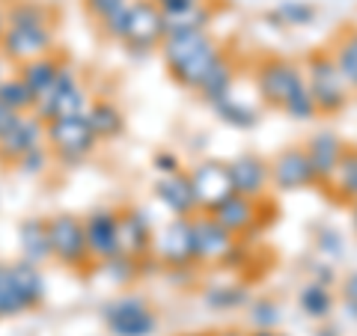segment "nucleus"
Masks as SVG:
<instances>
[{"label": "nucleus", "instance_id": "f257e3e1", "mask_svg": "<svg viewBox=\"0 0 357 336\" xmlns=\"http://www.w3.org/2000/svg\"><path fill=\"white\" fill-rule=\"evenodd\" d=\"M54 54V9L39 0H13L6 6V33L0 42V57L24 66Z\"/></svg>", "mask_w": 357, "mask_h": 336}, {"label": "nucleus", "instance_id": "f03ea898", "mask_svg": "<svg viewBox=\"0 0 357 336\" xmlns=\"http://www.w3.org/2000/svg\"><path fill=\"white\" fill-rule=\"evenodd\" d=\"M161 60L178 86L197 93L199 84L206 81V75L223 60V54L215 39L208 36V30H194L167 36L161 45Z\"/></svg>", "mask_w": 357, "mask_h": 336}, {"label": "nucleus", "instance_id": "7ed1b4c3", "mask_svg": "<svg viewBox=\"0 0 357 336\" xmlns=\"http://www.w3.org/2000/svg\"><path fill=\"white\" fill-rule=\"evenodd\" d=\"M89 98L86 86L81 81V75L72 63H63V69L57 75V81L51 84V89L36 102V116L42 122H57V119H72V116H86Z\"/></svg>", "mask_w": 357, "mask_h": 336}, {"label": "nucleus", "instance_id": "20e7f679", "mask_svg": "<svg viewBox=\"0 0 357 336\" xmlns=\"http://www.w3.org/2000/svg\"><path fill=\"white\" fill-rule=\"evenodd\" d=\"M256 86L265 105H271L277 110H286L298 96L307 93V75L298 63L283 60V57H268L256 69Z\"/></svg>", "mask_w": 357, "mask_h": 336}, {"label": "nucleus", "instance_id": "39448f33", "mask_svg": "<svg viewBox=\"0 0 357 336\" xmlns=\"http://www.w3.org/2000/svg\"><path fill=\"white\" fill-rule=\"evenodd\" d=\"M304 75L319 114H340L349 102V84H345L340 66L333 63L331 51H312L307 57Z\"/></svg>", "mask_w": 357, "mask_h": 336}, {"label": "nucleus", "instance_id": "423d86ee", "mask_svg": "<svg viewBox=\"0 0 357 336\" xmlns=\"http://www.w3.org/2000/svg\"><path fill=\"white\" fill-rule=\"evenodd\" d=\"M45 143L54 152V161L81 164L84 158L93 155L98 137L86 116H72V119L45 122Z\"/></svg>", "mask_w": 357, "mask_h": 336}, {"label": "nucleus", "instance_id": "0eeeda50", "mask_svg": "<svg viewBox=\"0 0 357 336\" xmlns=\"http://www.w3.org/2000/svg\"><path fill=\"white\" fill-rule=\"evenodd\" d=\"M164 39H167V24L158 3L155 0H131L126 36H122V45L128 48V54L161 51Z\"/></svg>", "mask_w": 357, "mask_h": 336}, {"label": "nucleus", "instance_id": "6e6552de", "mask_svg": "<svg viewBox=\"0 0 357 336\" xmlns=\"http://www.w3.org/2000/svg\"><path fill=\"white\" fill-rule=\"evenodd\" d=\"M102 319L114 336H152L158 330V316L140 295H122L110 300L102 310Z\"/></svg>", "mask_w": 357, "mask_h": 336}, {"label": "nucleus", "instance_id": "1a4fd4ad", "mask_svg": "<svg viewBox=\"0 0 357 336\" xmlns=\"http://www.w3.org/2000/svg\"><path fill=\"white\" fill-rule=\"evenodd\" d=\"M48 232H51V250L54 259L60 265L72 268V271H81L84 265L93 262L86 247V229L84 220L75 215H54L48 217Z\"/></svg>", "mask_w": 357, "mask_h": 336}, {"label": "nucleus", "instance_id": "9d476101", "mask_svg": "<svg viewBox=\"0 0 357 336\" xmlns=\"http://www.w3.org/2000/svg\"><path fill=\"white\" fill-rule=\"evenodd\" d=\"M152 256L167 268H185L197 262L194 253V229H191V217H173L170 223L155 232V244H152Z\"/></svg>", "mask_w": 357, "mask_h": 336}, {"label": "nucleus", "instance_id": "9b49d317", "mask_svg": "<svg viewBox=\"0 0 357 336\" xmlns=\"http://www.w3.org/2000/svg\"><path fill=\"white\" fill-rule=\"evenodd\" d=\"M191 229H194L197 262L223 265V262L232 259V253H236V235L223 229L220 223L208 215V211H199V215L191 217Z\"/></svg>", "mask_w": 357, "mask_h": 336}, {"label": "nucleus", "instance_id": "f8f14e48", "mask_svg": "<svg viewBox=\"0 0 357 336\" xmlns=\"http://www.w3.org/2000/svg\"><path fill=\"white\" fill-rule=\"evenodd\" d=\"M86 247L93 262H110L119 256V208H96L84 217Z\"/></svg>", "mask_w": 357, "mask_h": 336}, {"label": "nucleus", "instance_id": "ddd939ff", "mask_svg": "<svg viewBox=\"0 0 357 336\" xmlns=\"http://www.w3.org/2000/svg\"><path fill=\"white\" fill-rule=\"evenodd\" d=\"M191 182H194L199 211H211L227 197L236 194L232 190V178H229V164H223V161H199L191 170Z\"/></svg>", "mask_w": 357, "mask_h": 336}, {"label": "nucleus", "instance_id": "4468645a", "mask_svg": "<svg viewBox=\"0 0 357 336\" xmlns=\"http://www.w3.org/2000/svg\"><path fill=\"white\" fill-rule=\"evenodd\" d=\"M152 244H155V232L146 211L131 208V206L119 208V253L140 262L152 256Z\"/></svg>", "mask_w": 357, "mask_h": 336}, {"label": "nucleus", "instance_id": "2eb2a0df", "mask_svg": "<svg viewBox=\"0 0 357 336\" xmlns=\"http://www.w3.org/2000/svg\"><path fill=\"white\" fill-rule=\"evenodd\" d=\"M271 182L280 190H301L316 185L319 178L312 173V164L307 158L304 146H289L271 161Z\"/></svg>", "mask_w": 357, "mask_h": 336}, {"label": "nucleus", "instance_id": "dca6fc26", "mask_svg": "<svg viewBox=\"0 0 357 336\" xmlns=\"http://www.w3.org/2000/svg\"><path fill=\"white\" fill-rule=\"evenodd\" d=\"M155 197L161 199V206L170 211L173 217H194L199 215V203L194 194V182L191 173L178 170L173 176H161L155 182Z\"/></svg>", "mask_w": 357, "mask_h": 336}, {"label": "nucleus", "instance_id": "f3484780", "mask_svg": "<svg viewBox=\"0 0 357 336\" xmlns=\"http://www.w3.org/2000/svg\"><path fill=\"white\" fill-rule=\"evenodd\" d=\"M45 143V122L36 114H27L18 119V125L0 140V164L13 167L24 158L27 152H33L36 146Z\"/></svg>", "mask_w": 357, "mask_h": 336}, {"label": "nucleus", "instance_id": "a211bd4d", "mask_svg": "<svg viewBox=\"0 0 357 336\" xmlns=\"http://www.w3.org/2000/svg\"><path fill=\"white\" fill-rule=\"evenodd\" d=\"M229 178L236 194L259 199L268 182H271V164L262 161L259 155H238L236 161H229Z\"/></svg>", "mask_w": 357, "mask_h": 336}, {"label": "nucleus", "instance_id": "6ab92c4d", "mask_svg": "<svg viewBox=\"0 0 357 336\" xmlns=\"http://www.w3.org/2000/svg\"><path fill=\"white\" fill-rule=\"evenodd\" d=\"M304 149H307V158L312 164V173H316V178L321 185H328L333 170L340 167L342 155H345V143L337 137V134L319 131V134H312Z\"/></svg>", "mask_w": 357, "mask_h": 336}, {"label": "nucleus", "instance_id": "aec40b11", "mask_svg": "<svg viewBox=\"0 0 357 336\" xmlns=\"http://www.w3.org/2000/svg\"><path fill=\"white\" fill-rule=\"evenodd\" d=\"M211 217H215L218 223L227 232L232 235H241V232H248L256 217H259V199H250V197H241V194H232L227 197L220 206H215L208 211Z\"/></svg>", "mask_w": 357, "mask_h": 336}, {"label": "nucleus", "instance_id": "412c9836", "mask_svg": "<svg viewBox=\"0 0 357 336\" xmlns=\"http://www.w3.org/2000/svg\"><path fill=\"white\" fill-rule=\"evenodd\" d=\"M18 244H21L24 259L33 262V265H42V262L54 259L48 220H42V217H27L24 223H21L18 227Z\"/></svg>", "mask_w": 357, "mask_h": 336}, {"label": "nucleus", "instance_id": "4be33fe9", "mask_svg": "<svg viewBox=\"0 0 357 336\" xmlns=\"http://www.w3.org/2000/svg\"><path fill=\"white\" fill-rule=\"evenodd\" d=\"M63 63L66 60L60 57V54H45V57H39V60H30L24 66H18V77L30 86V93L36 96V102H39L45 93H48L51 84L57 81Z\"/></svg>", "mask_w": 357, "mask_h": 336}, {"label": "nucleus", "instance_id": "5701e85b", "mask_svg": "<svg viewBox=\"0 0 357 336\" xmlns=\"http://www.w3.org/2000/svg\"><path fill=\"white\" fill-rule=\"evenodd\" d=\"M9 268V280H13L15 292L21 295L27 310H36L42 300H45V277L39 271V265H33L27 259H21L15 265H6Z\"/></svg>", "mask_w": 357, "mask_h": 336}, {"label": "nucleus", "instance_id": "b1692460", "mask_svg": "<svg viewBox=\"0 0 357 336\" xmlns=\"http://www.w3.org/2000/svg\"><path fill=\"white\" fill-rule=\"evenodd\" d=\"M86 119L98 140H116L119 134L126 131V116H122V110L114 102H107V98H96L86 110Z\"/></svg>", "mask_w": 357, "mask_h": 336}, {"label": "nucleus", "instance_id": "393cba45", "mask_svg": "<svg viewBox=\"0 0 357 336\" xmlns=\"http://www.w3.org/2000/svg\"><path fill=\"white\" fill-rule=\"evenodd\" d=\"M325 188L331 190V194H337L342 203H349V206L357 203V149L345 146L342 161H340L337 170H333L331 182Z\"/></svg>", "mask_w": 357, "mask_h": 336}, {"label": "nucleus", "instance_id": "a878e982", "mask_svg": "<svg viewBox=\"0 0 357 336\" xmlns=\"http://www.w3.org/2000/svg\"><path fill=\"white\" fill-rule=\"evenodd\" d=\"M0 102H3L9 110H15L18 116L36 114V96L30 93V86L21 81L18 75H9L3 84H0Z\"/></svg>", "mask_w": 357, "mask_h": 336}, {"label": "nucleus", "instance_id": "bb28decb", "mask_svg": "<svg viewBox=\"0 0 357 336\" xmlns=\"http://www.w3.org/2000/svg\"><path fill=\"white\" fill-rule=\"evenodd\" d=\"M197 93H199V98H206L208 105H218L227 96H232V66H229L227 57H223L215 69L206 75V81L199 84Z\"/></svg>", "mask_w": 357, "mask_h": 336}, {"label": "nucleus", "instance_id": "cd10ccee", "mask_svg": "<svg viewBox=\"0 0 357 336\" xmlns=\"http://www.w3.org/2000/svg\"><path fill=\"white\" fill-rule=\"evenodd\" d=\"M333 63L340 66V72L345 77V84H349V89H357V30H345L342 36L337 39V45H333L331 51Z\"/></svg>", "mask_w": 357, "mask_h": 336}, {"label": "nucleus", "instance_id": "c85d7f7f", "mask_svg": "<svg viewBox=\"0 0 357 336\" xmlns=\"http://www.w3.org/2000/svg\"><path fill=\"white\" fill-rule=\"evenodd\" d=\"M298 304H301V310H304L307 316H312V319H325L328 312H331V307H333V298H331V292H328V286H325V283H310L304 292H301Z\"/></svg>", "mask_w": 357, "mask_h": 336}, {"label": "nucleus", "instance_id": "c756f323", "mask_svg": "<svg viewBox=\"0 0 357 336\" xmlns=\"http://www.w3.org/2000/svg\"><path fill=\"white\" fill-rule=\"evenodd\" d=\"M211 107L218 110V116H220V119H227L229 125H236V128H253V125H256V110H250L248 105L236 102L232 96H227L223 102L211 105Z\"/></svg>", "mask_w": 357, "mask_h": 336}, {"label": "nucleus", "instance_id": "7c9ffc66", "mask_svg": "<svg viewBox=\"0 0 357 336\" xmlns=\"http://www.w3.org/2000/svg\"><path fill=\"white\" fill-rule=\"evenodd\" d=\"M51 161H54V152L48 149V143H42V146H36L33 152H27L15 167H18L21 173H27V176H39V173L48 170Z\"/></svg>", "mask_w": 357, "mask_h": 336}, {"label": "nucleus", "instance_id": "2f4dec72", "mask_svg": "<svg viewBox=\"0 0 357 336\" xmlns=\"http://www.w3.org/2000/svg\"><path fill=\"white\" fill-rule=\"evenodd\" d=\"M250 319L256 324V330H274V324L280 321V307L271 304V300H259V304H253Z\"/></svg>", "mask_w": 357, "mask_h": 336}, {"label": "nucleus", "instance_id": "473e14b6", "mask_svg": "<svg viewBox=\"0 0 357 336\" xmlns=\"http://www.w3.org/2000/svg\"><path fill=\"white\" fill-rule=\"evenodd\" d=\"M131 0H84V9L89 13V18L96 21H105V18H110L114 13H119L122 6H128Z\"/></svg>", "mask_w": 357, "mask_h": 336}, {"label": "nucleus", "instance_id": "72a5a7b5", "mask_svg": "<svg viewBox=\"0 0 357 336\" xmlns=\"http://www.w3.org/2000/svg\"><path fill=\"white\" fill-rule=\"evenodd\" d=\"M312 6L307 3H283L280 9H277V18H283L286 24H307V21H312Z\"/></svg>", "mask_w": 357, "mask_h": 336}, {"label": "nucleus", "instance_id": "f704fd0d", "mask_svg": "<svg viewBox=\"0 0 357 336\" xmlns=\"http://www.w3.org/2000/svg\"><path fill=\"white\" fill-rule=\"evenodd\" d=\"M152 167H155V170H158L161 176H173V173L182 170L178 158H176L173 152H167V149H161V152H155V155H152Z\"/></svg>", "mask_w": 357, "mask_h": 336}, {"label": "nucleus", "instance_id": "c9c22d12", "mask_svg": "<svg viewBox=\"0 0 357 336\" xmlns=\"http://www.w3.org/2000/svg\"><path fill=\"white\" fill-rule=\"evenodd\" d=\"M155 3H158L164 18H173V15H182V13H188V9L199 6V0H155Z\"/></svg>", "mask_w": 357, "mask_h": 336}, {"label": "nucleus", "instance_id": "e433bc0d", "mask_svg": "<svg viewBox=\"0 0 357 336\" xmlns=\"http://www.w3.org/2000/svg\"><path fill=\"white\" fill-rule=\"evenodd\" d=\"M18 119H21V116L15 114V110H9L3 102H0V140H3L6 134L18 125Z\"/></svg>", "mask_w": 357, "mask_h": 336}, {"label": "nucleus", "instance_id": "4c0bfd02", "mask_svg": "<svg viewBox=\"0 0 357 336\" xmlns=\"http://www.w3.org/2000/svg\"><path fill=\"white\" fill-rule=\"evenodd\" d=\"M342 295H345V300L357 310V274H351L349 280H345V289H342Z\"/></svg>", "mask_w": 357, "mask_h": 336}, {"label": "nucleus", "instance_id": "58836bf2", "mask_svg": "<svg viewBox=\"0 0 357 336\" xmlns=\"http://www.w3.org/2000/svg\"><path fill=\"white\" fill-rule=\"evenodd\" d=\"M3 33H6V9L0 6V42H3Z\"/></svg>", "mask_w": 357, "mask_h": 336}, {"label": "nucleus", "instance_id": "ea45409f", "mask_svg": "<svg viewBox=\"0 0 357 336\" xmlns=\"http://www.w3.org/2000/svg\"><path fill=\"white\" fill-rule=\"evenodd\" d=\"M211 336H248V333H241V330H218V333H211Z\"/></svg>", "mask_w": 357, "mask_h": 336}, {"label": "nucleus", "instance_id": "a19ab883", "mask_svg": "<svg viewBox=\"0 0 357 336\" xmlns=\"http://www.w3.org/2000/svg\"><path fill=\"white\" fill-rule=\"evenodd\" d=\"M250 336H283V333H277V330H253Z\"/></svg>", "mask_w": 357, "mask_h": 336}, {"label": "nucleus", "instance_id": "79ce46f5", "mask_svg": "<svg viewBox=\"0 0 357 336\" xmlns=\"http://www.w3.org/2000/svg\"><path fill=\"white\" fill-rule=\"evenodd\" d=\"M3 60H6V57H0V84H3L6 77H9V75H6V69H3Z\"/></svg>", "mask_w": 357, "mask_h": 336}, {"label": "nucleus", "instance_id": "37998d69", "mask_svg": "<svg viewBox=\"0 0 357 336\" xmlns=\"http://www.w3.org/2000/svg\"><path fill=\"white\" fill-rule=\"evenodd\" d=\"M316 336H337V333H333V330H319Z\"/></svg>", "mask_w": 357, "mask_h": 336}, {"label": "nucleus", "instance_id": "c03bdc74", "mask_svg": "<svg viewBox=\"0 0 357 336\" xmlns=\"http://www.w3.org/2000/svg\"><path fill=\"white\" fill-rule=\"evenodd\" d=\"M351 211H354V223H357V203H354V206H351Z\"/></svg>", "mask_w": 357, "mask_h": 336}, {"label": "nucleus", "instance_id": "a18cd8bd", "mask_svg": "<svg viewBox=\"0 0 357 336\" xmlns=\"http://www.w3.org/2000/svg\"><path fill=\"white\" fill-rule=\"evenodd\" d=\"M188 336H206V333H188Z\"/></svg>", "mask_w": 357, "mask_h": 336}, {"label": "nucleus", "instance_id": "49530a36", "mask_svg": "<svg viewBox=\"0 0 357 336\" xmlns=\"http://www.w3.org/2000/svg\"><path fill=\"white\" fill-rule=\"evenodd\" d=\"M0 3H13V0H0Z\"/></svg>", "mask_w": 357, "mask_h": 336}]
</instances>
